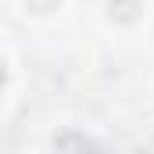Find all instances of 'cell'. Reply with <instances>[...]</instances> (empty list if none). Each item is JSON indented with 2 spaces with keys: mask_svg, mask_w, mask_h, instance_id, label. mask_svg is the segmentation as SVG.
<instances>
[{
  "mask_svg": "<svg viewBox=\"0 0 154 154\" xmlns=\"http://www.w3.org/2000/svg\"><path fill=\"white\" fill-rule=\"evenodd\" d=\"M140 11H143L140 0H108V14L115 18L118 25H133L140 18Z\"/></svg>",
  "mask_w": 154,
  "mask_h": 154,
  "instance_id": "obj_1",
  "label": "cell"
},
{
  "mask_svg": "<svg viewBox=\"0 0 154 154\" xmlns=\"http://www.w3.org/2000/svg\"><path fill=\"white\" fill-rule=\"evenodd\" d=\"M0 90H4V65H0Z\"/></svg>",
  "mask_w": 154,
  "mask_h": 154,
  "instance_id": "obj_3",
  "label": "cell"
},
{
  "mask_svg": "<svg viewBox=\"0 0 154 154\" xmlns=\"http://www.w3.org/2000/svg\"><path fill=\"white\" fill-rule=\"evenodd\" d=\"M57 4L61 0H25V7L32 14H50V11H57Z\"/></svg>",
  "mask_w": 154,
  "mask_h": 154,
  "instance_id": "obj_2",
  "label": "cell"
}]
</instances>
